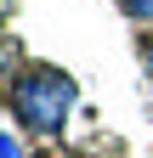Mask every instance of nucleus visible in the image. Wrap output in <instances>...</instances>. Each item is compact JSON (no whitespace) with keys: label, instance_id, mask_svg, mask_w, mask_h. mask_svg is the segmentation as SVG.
I'll return each instance as SVG.
<instances>
[{"label":"nucleus","instance_id":"1","mask_svg":"<svg viewBox=\"0 0 153 158\" xmlns=\"http://www.w3.org/2000/svg\"><path fill=\"white\" fill-rule=\"evenodd\" d=\"M74 102H80L74 73L51 68V62H34L28 73H17V85H11V113H17V124L34 130V135H46V141H51V135H63Z\"/></svg>","mask_w":153,"mask_h":158},{"label":"nucleus","instance_id":"3","mask_svg":"<svg viewBox=\"0 0 153 158\" xmlns=\"http://www.w3.org/2000/svg\"><path fill=\"white\" fill-rule=\"evenodd\" d=\"M119 11L130 23H153V0H119Z\"/></svg>","mask_w":153,"mask_h":158},{"label":"nucleus","instance_id":"5","mask_svg":"<svg viewBox=\"0 0 153 158\" xmlns=\"http://www.w3.org/2000/svg\"><path fill=\"white\" fill-rule=\"evenodd\" d=\"M142 62H147V79H153V45H147V51H142Z\"/></svg>","mask_w":153,"mask_h":158},{"label":"nucleus","instance_id":"4","mask_svg":"<svg viewBox=\"0 0 153 158\" xmlns=\"http://www.w3.org/2000/svg\"><path fill=\"white\" fill-rule=\"evenodd\" d=\"M0 158H23V141H17L11 130H0Z\"/></svg>","mask_w":153,"mask_h":158},{"label":"nucleus","instance_id":"2","mask_svg":"<svg viewBox=\"0 0 153 158\" xmlns=\"http://www.w3.org/2000/svg\"><path fill=\"white\" fill-rule=\"evenodd\" d=\"M11 68H23V40H0V85H6V79H11Z\"/></svg>","mask_w":153,"mask_h":158},{"label":"nucleus","instance_id":"6","mask_svg":"<svg viewBox=\"0 0 153 158\" xmlns=\"http://www.w3.org/2000/svg\"><path fill=\"white\" fill-rule=\"evenodd\" d=\"M6 11H11V0H0V23H6Z\"/></svg>","mask_w":153,"mask_h":158}]
</instances>
